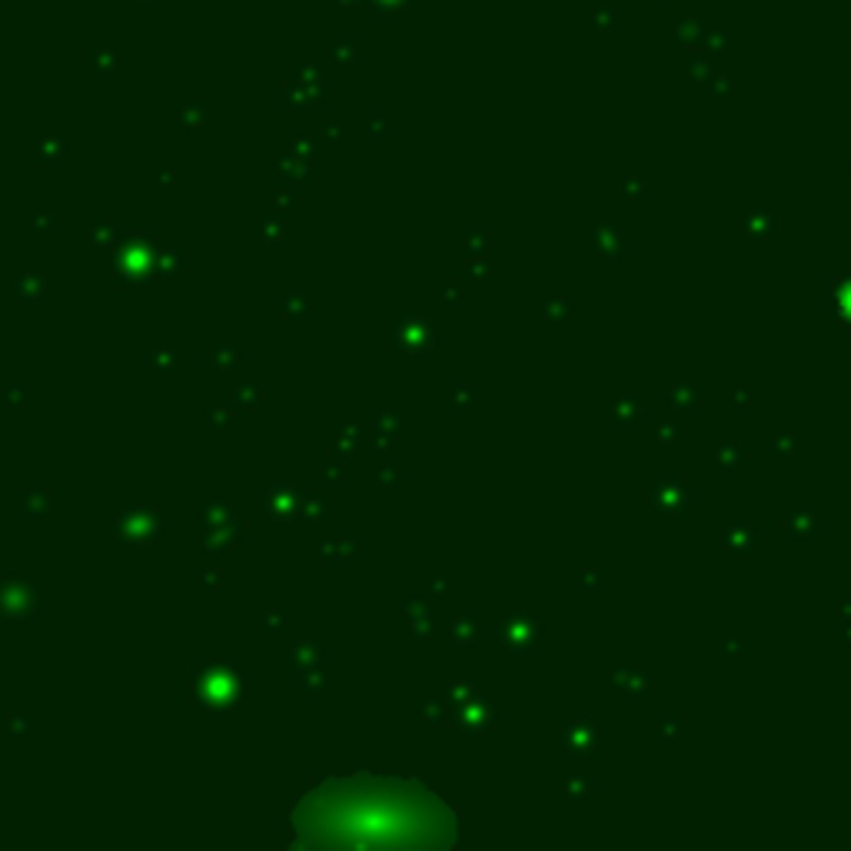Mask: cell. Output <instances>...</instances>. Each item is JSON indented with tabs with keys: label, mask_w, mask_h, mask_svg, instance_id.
Here are the masks:
<instances>
[{
	"label": "cell",
	"mask_w": 851,
	"mask_h": 851,
	"mask_svg": "<svg viewBox=\"0 0 851 851\" xmlns=\"http://www.w3.org/2000/svg\"><path fill=\"white\" fill-rule=\"evenodd\" d=\"M306 825L336 845L442 848L456 841V818L439 795L409 782H352L326 788Z\"/></svg>",
	"instance_id": "6da1fadb"
}]
</instances>
